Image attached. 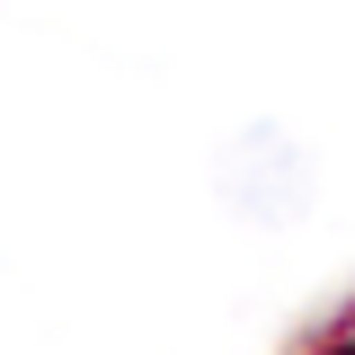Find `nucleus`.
<instances>
[{
  "label": "nucleus",
  "instance_id": "f257e3e1",
  "mask_svg": "<svg viewBox=\"0 0 355 355\" xmlns=\"http://www.w3.org/2000/svg\"><path fill=\"white\" fill-rule=\"evenodd\" d=\"M214 187H222V205H231V214H249V222H293V214H302V196H311V160H302V142H293V133L249 125V133H231V142H222Z\"/></svg>",
  "mask_w": 355,
  "mask_h": 355
}]
</instances>
